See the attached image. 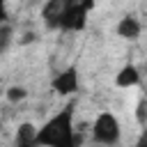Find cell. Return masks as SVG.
<instances>
[{"label": "cell", "instance_id": "6da1fadb", "mask_svg": "<svg viewBox=\"0 0 147 147\" xmlns=\"http://www.w3.org/2000/svg\"><path fill=\"white\" fill-rule=\"evenodd\" d=\"M34 145H41V147H74V145H78L76 101H67L60 110H55L37 129Z\"/></svg>", "mask_w": 147, "mask_h": 147}, {"label": "cell", "instance_id": "7a4b0ae2", "mask_svg": "<svg viewBox=\"0 0 147 147\" xmlns=\"http://www.w3.org/2000/svg\"><path fill=\"white\" fill-rule=\"evenodd\" d=\"M92 142L96 145H119L122 142V122L113 110H99L90 126Z\"/></svg>", "mask_w": 147, "mask_h": 147}, {"label": "cell", "instance_id": "3957f363", "mask_svg": "<svg viewBox=\"0 0 147 147\" xmlns=\"http://www.w3.org/2000/svg\"><path fill=\"white\" fill-rule=\"evenodd\" d=\"M94 9V0H67L57 21V32H80L87 25V16Z\"/></svg>", "mask_w": 147, "mask_h": 147}, {"label": "cell", "instance_id": "277c9868", "mask_svg": "<svg viewBox=\"0 0 147 147\" xmlns=\"http://www.w3.org/2000/svg\"><path fill=\"white\" fill-rule=\"evenodd\" d=\"M51 87H53V92L60 94V96H74V94L78 92V87H80L78 67L71 64V67L57 71V74L53 76V80H51Z\"/></svg>", "mask_w": 147, "mask_h": 147}, {"label": "cell", "instance_id": "5b68a950", "mask_svg": "<svg viewBox=\"0 0 147 147\" xmlns=\"http://www.w3.org/2000/svg\"><path fill=\"white\" fill-rule=\"evenodd\" d=\"M115 34L119 39H124V41H138L140 34H142V21L138 16H133V14H126V16H122L117 21Z\"/></svg>", "mask_w": 147, "mask_h": 147}, {"label": "cell", "instance_id": "8992f818", "mask_svg": "<svg viewBox=\"0 0 147 147\" xmlns=\"http://www.w3.org/2000/svg\"><path fill=\"white\" fill-rule=\"evenodd\" d=\"M140 80H142V74H140V69H138L133 62L122 64V67H119V71L115 74V85H117V87H122V90L138 87V85H140Z\"/></svg>", "mask_w": 147, "mask_h": 147}, {"label": "cell", "instance_id": "52a82bcc", "mask_svg": "<svg viewBox=\"0 0 147 147\" xmlns=\"http://www.w3.org/2000/svg\"><path fill=\"white\" fill-rule=\"evenodd\" d=\"M37 129H39V126H34V124H30V122L21 124L18 131H16V145H21V147H32V145L37 142Z\"/></svg>", "mask_w": 147, "mask_h": 147}, {"label": "cell", "instance_id": "ba28073f", "mask_svg": "<svg viewBox=\"0 0 147 147\" xmlns=\"http://www.w3.org/2000/svg\"><path fill=\"white\" fill-rule=\"evenodd\" d=\"M5 99L9 103H21L23 99H28V90L23 85H9L7 92H5Z\"/></svg>", "mask_w": 147, "mask_h": 147}, {"label": "cell", "instance_id": "9c48e42d", "mask_svg": "<svg viewBox=\"0 0 147 147\" xmlns=\"http://www.w3.org/2000/svg\"><path fill=\"white\" fill-rule=\"evenodd\" d=\"M145 11H147V0H145Z\"/></svg>", "mask_w": 147, "mask_h": 147}]
</instances>
